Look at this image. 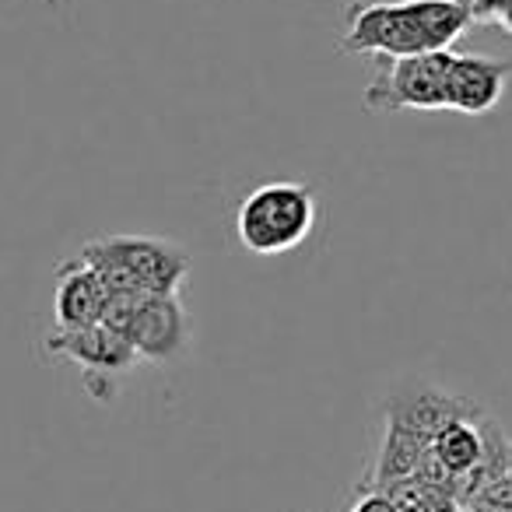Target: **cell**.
I'll use <instances>...</instances> for the list:
<instances>
[{"label": "cell", "instance_id": "cell-1", "mask_svg": "<svg viewBox=\"0 0 512 512\" xmlns=\"http://www.w3.org/2000/svg\"><path fill=\"white\" fill-rule=\"evenodd\" d=\"M470 29L456 0H358L348 8L341 50L351 57L397 60L428 50H449Z\"/></svg>", "mask_w": 512, "mask_h": 512}, {"label": "cell", "instance_id": "cell-2", "mask_svg": "<svg viewBox=\"0 0 512 512\" xmlns=\"http://www.w3.org/2000/svg\"><path fill=\"white\" fill-rule=\"evenodd\" d=\"M78 256L99 274L109 295H179V285L193 267L190 249L158 235H102L85 242Z\"/></svg>", "mask_w": 512, "mask_h": 512}, {"label": "cell", "instance_id": "cell-3", "mask_svg": "<svg viewBox=\"0 0 512 512\" xmlns=\"http://www.w3.org/2000/svg\"><path fill=\"white\" fill-rule=\"evenodd\" d=\"M320 204H316L313 186L306 183H264L235 211V239L242 249L256 256H281L299 249L313 235Z\"/></svg>", "mask_w": 512, "mask_h": 512}, {"label": "cell", "instance_id": "cell-4", "mask_svg": "<svg viewBox=\"0 0 512 512\" xmlns=\"http://www.w3.org/2000/svg\"><path fill=\"white\" fill-rule=\"evenodd\" d=\"M449 64H453V50H428L386 60L379 78L369 81V88L362 92V106L369 113H400V109L439 113L446 109Z\"/></svg>", "mask_w": 512, "mask_h": 512}, {"label": "cell", "instance_id": "cell-5", "mask_svg": "<svg viewBox=\"0 0 512 512\" xmlns=\"http://www.w3.org/2000/svg\"><path fill=\"white\" fill-rule=\"evenodd\" d=\"M481 407L470 404L467 397H456V393H446L432 383H421V379H404V386L386 397L383 404V418L393 421V425L407 428L411 435L425 439L432 446V439L442 432L446 425L460 418H470Z\"/></svg>", "mask_w": 512, "mask_h": 512}, {"label": "cell", "instance_id": "cell-6", "mask_svg": "<svg viewBox=\"0 0 512 512\" xmlns=\"http://www.w3.org/2000/svg\"><path fill=\"white\" fill-rule=\"evenodd\" d=\"M130 344H134L137 358L144 362H172L183 355L186 337H190V323H186V309L179 295H137L134 313L123 330Z\"/></svg>", "mask_w": 512, "mask_h": 512}, {"label": "cell", "instance_id": "cell-7", "mask_svg": "<svg viewBox=\"0 0 512 512\" xmlns=\"http://www.w3.org/2000/svg\"><path fill=\"white\" fill-rule=\"evenodd\" d=\"M46 351L81 365L85 376H116V372H127L141 362L134 344L123 334H116V330H109L106 323H92V327L78 330L57 327L46 337Z\"/></svg>", "mask_w": 512, "mask_h": 512}, {"label": "cell", "instance_id": "cell-8", "mask_svg": "<svg viewBox=\"0 0 512 512\" xmlns=\"http://www.w3.org/2000/svg\"><path fill=\"white\" fill-rule=\"evenodd\" d=\"M512 78V60L481 57V53H453L446 78V109L463 116H484L502 102Z\"/></svg>", "mask_w": 512, "mask_h": 512}, {"label": "cell", "instance_id": "cell-9", "mask_svg": "<svg viewBox=\"0 0 512 512\" xmlns=\"http://www.w3.org/2000/svg\"><path fill=\"white\" fill-rule=\"evenodd\" d=\"M109 302V288L92 267L74 256L67 264L57 267V292H53V313H57L60 330H78L102 323Z\"/></svg>", "mask_w": 512, "mask_h": 512}, {"label": "cell", "instance_id": "cell-10", "mask_svg": "<svg viewBox=\"0 0 512 512\" xmlns=\"http://www.w3.org/2000/svg\"><path fill=\"white\" fill-rule=\"evenodd\" d=\"M428 453V442L411 435L407 428L393 425V421L383 418V435L376 442V456H372V467L365 474V481L358 484V491L372 488V491H383L390 488L393 481H404V477L418 474L421 463H425Z\"/></svg>", "mask_w": 512, "mask_h": 512}, {"label": "cell", "instance_id": "cell-11", "mask_svg": "<svg viewBox=\"0 0 512 512\" xmlns=\"http://www.w3.org/2000/svg\"><path fill=\"white\" fill-rule=\"evenodd\" d=\"M509 442L512 439L502 432V425H498L495 418H488V414H484V449H481V456H477L474 467L463 470V474L453 481L456 512L467 509V505L474 502L477 491H484L491 481H498V477L509 474Z\"/></svg>", "mask_w": 512, "mask_h": 512}, {"label": "cell", "instance_id": "cell-12", "mask_svg": "<svg viewBox=\"0 0 512 512\" xmlns=\"http://www.w3.org/2000/svg\"><path fill=\"white\" fill-rule=\"evenodd\" d=\"M481 449H484V411H477V414H470V418H460L442 428L432 439V446H428V453L446 470L449 481H456L463 470L474 467Z\"/></svg>", "mask_w": 512, "mask_h": 512}, {"label": "cell", "instance_id": "cell-13", "mask_svg": "<svg viewBox=\"0 0 512 512\" xmlns=\"http://www.w3.org/2000/svg\"><path fill=\"white\" fill-rule=\"evenodd\" d=\"M383 491H386V498L397 505V512H456V502H453V495H449V488L432 484L421 474L393 481L390 488H383Z\"/></svg>", "mask_w": 512, "mask_h": 512}, {"label": "cell", "instance_id": "cell-14", "mask_svg": "<svg viewBox=\"0 0 512 512\" xmlns=\"http://www.w3.org/2000/svg\"><path fill=\"white\" fill-rule=\"evenodd\" d=\"M467 512H512V477L505 474L498 481H491L484 491H477Z\"/></svg>", "mask_w": 512, "mask_h": 512}, {"label": "cell", "instance_id": "cell-15", "mask_svg": "<svg viewBox=\"0 0 512 512\" xmlns=\"http://www.w3.org/2000/svg\"><path fill=\"white\" fill-rule=\"evenodd\" d=\"M512 0H467V15H470V25H495L498 18L505 15Z\"/></svg>", "mask_w": 512, "mask_h": 512}, {"label": "cell", "instance_id": "cell-16", "mask_svg": "<svg viewBox=\"0 0 512 512\" xmlns=\"http://www.w3.org/2000/svg\"><path fill=\"white\" fill-rule=\"evenodd\" d=\"M348 512H397V505L386 498V491L365 488V491H358V498L351 502Z\"/></svg>", "mask_w": 512, "mask_h": 512}, {"label": "cell", "instance_id": "cell-17", "mask_svg": "<svg viewBox=\"0 0 512 512\" xmlns=\"http://www.w3.org/2000/svg\"><path fill=\"white\" fill-rule=\"evenodd\" d=\"M495 29H502L505 36H512V4H509V8H505V15L495 22Z\"/></svg>", "mask_w": 512, "mask_h": 512}, {"label": "cell", "instance_id": "cell-18", "mask_svg": "<svg viewBox=\"0 0 512 512\" xmlns=\"http://www.w3.org/2000/svg\"><path fill=\"white\" fill-rule=\"evenodd\" d=\"M509 477H512V442H509Z\"/></svg>", "mask_w": 512, "mask_h": 512}, {"label": "cell", "instance_id": "cell-19", "mask_svg": "<svg viewBox=\"0 0 512 512\" xmlns=\"http://www.w3.org/2000/svg\"><path fill=\"white\" fill-rule=\"evenodd\" d=\"M460 512H467V509H460Z\"/></svg>", "mask_w": 512, "mask_h": 512}]
</instances>
